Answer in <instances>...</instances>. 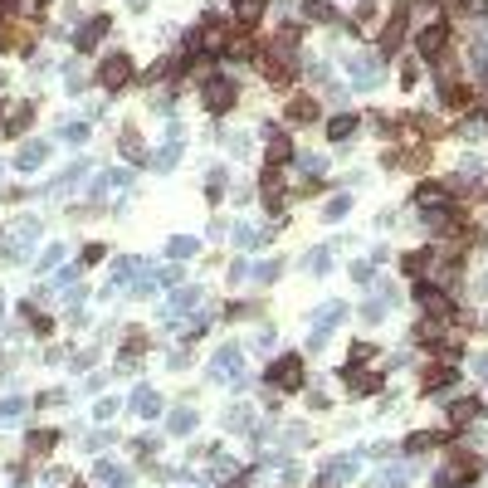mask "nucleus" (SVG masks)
I'll use <instances>...</instances> for the list:
<instances>
[{"label": "nucleus", "mask_w": 488, "mask_h": 488, "mask_svg": "<svg viewBox=\"0 0 488 488\" xmlns=\"http://www.w3.org/2000/svg\"><path fill=\"white\" fill-rule=\"evenodd\" d=\"M289 44H293V29L279 39V44H269V49L259 54V74H264L269 84H279V88H289L293 84V49Z\"/></svg>", "instance_id": "obj_1"}, {"label": "nucleus", "mask_w": 488, "mask_h": 488, "mask_svg": "<svg viewBox=\"0 0 488 488\" xmlns=\"http://www.w3.org/2000/svg\"><path fill=\"white\" fill-rule=\"evenodd\" d=\"M474 474H479V459L464 454V449H454V459H449V469L440 474V484L444 488H464V484H474Z\"/></svg>", "instance_id": "obj_2"}, {"label": "nucleus", "mask_w": 488, "mask_h": 488, "mask_svg": "<svg viewBox=\"0 0 488 488\" xmlns=\"http://www.w3.org/2000/svg\"><path fill=\"white\" fill-rule=\"evenodd\" d=\"M269 386H279V390L303 386V357H279V362L269 367Z\"/></svg>", "instance_id": "obj_3"}, {"label": "nucleus", "mask_w": 488, "mask_h": 488, "mask_svg": "<svg viewBox=\"0 0 488 488\" xmlns=\"http://www.w3.org/2000/svg\"><path fill=\"white\" fill-rule=\"evenodd\" d=\"M127 79H132V59L127 54H107L103 69H98V84L103 88H127Z\"/></svg>", "instance_id": "obj_4"}, {"label": "nucleus", "mask_w": 488, "mask_h": 488, "mask_svg": "<svg viewBox=\"0 0 488 488\" xmlns=\"http://www.w3.org/2000/svg\"><path fill=\"white\" fill-rule=\"evenodd\" d=\"M405 25H410V5H390V20H386V29H381V49H386V54H395V49H400Z\"/></svg>", "instance_id": "obj_5"}, {"label": "nucleus", "mask_w": 488, "mask_h": 488, "mask_svg": "<svg viewBox=\"0 0 488 488\" xmlns=\"http://www.w3.org/2000/svg\"><path fill=\"white\" fill-rule=\"evenodd\" d=\"M235 98H239V88H235L230 79H210L205 93H200V103H205L210 112H225V107H235Z\"/></svg>", "instance_id": "obj_6"}, {"label": "nucleus", "mask_w": 488, "mask_h": 488, "mask_svg": "<svg viewBox=\"0 0 488 488\" xmlns=\"http://www.w3.org/2000/svg\"><path fill=\"white\" fill-rule=\"evenodd\" d=\"M415 298H420V308H425V312H430L435 322H449V317H454V303H449V298H444L440 289L420 284V289H415Z\"/></svg>", "instance_id": "obj_7"}, {"label": "nucleus", "mask_w": 488, "mask_h": 488, "mask_svg": "<svg viewBox=\"0 0 488 488\" xmlns=\"http://www.w3.org/2000/svg\"><path fill=\"white\" fill-rule=\"evenodd\" d=\"M444 44H449V25H444V20H435L430 29H420V54H425V59H440Z\"/></svg>", "instance_id": "obj_8"}, {"label": "nucleus", "mask_w": 488, "mask_h": 488, "mask_svg": "<svg viewBox=\"0 0 488 488\" xmlns=\"http://www.w3.org/2000/svg\"><path fill=\"white\" fill-rule=\"evenodd\" d=\"M107 29H112V15H93V20L79 29V49H93V44L103 39V34H107Z\"/></svg>", "instance_id": "obj_9"}, {"label": "nucleus", "mask_w": 488, "mask_h": 488, "mask_svg": "<svg viewBox=\"0 0 488 488\" xmlns=\"http://www.w3.org/2000/svg\"><path fill=\"white\" fill-rule=\"evenodd\" d=\"M342 376H347V386L362 390V395H376V390H381V376H376V371H357V367H347Z\"/></svg>", "instance_id": "obj_10"}, {"label": "nucleus", "mask_w": 488, "mask_h": 488, "mask_svg": "<svg viewBox=\"0 0 488 488\" xmlns=\"http://www.w3.org/2000/svg\"><path fill=\"white\" fill-rule=\"evenodd\" d=\"M289 117H293V122H317V98H293Z\"/></svg>", "instance_id": "obj_11"}, {"label": "nucleus", "mask_w": 488, "mask_h": 488, "mask_svg": "<svg viewBox=\"0 0 488 488\" xmlns=\"http://www.w3.org/2000/svg\"><path fill=\"white\" fill-rule=\"evenodd\" d=\"M235 10H239V29H254L259 15H264V0H239Z\"/></svg>", "instance_id": "obj_12"}, {"label": "nucleus", "mask_w": 488, "mask_h": 488, "mask_svg": "<svg viewBox=\"0 0 488 488\" xmlns=\"http://www.w3.org/2000/svg\"><path fill=\"white\" fill-rule=\"evenodd\" d=\"M352 132H357V117H352V112H342V117H332V127H327V137H332V142H347Z\"/></svg>", "instance_id": "obj_13"}, {"label": "nucleus", "mask_w": 488, "mask_h": 488, "mask_svg": "<svg viewBox=\"0 0 488 488\" xmlns=\"http://www.w3.org/2000/svg\"><path fill=\"white\" fill-rule=\"evenodd\" d=\"M29 122H34V107H29V103H20V107H10V127H5V132H25Z\"/></svg>", "instance_id": "obj_14"}, {"label": "nucleus", "mask_w": 488, "mask_h": 488, "mask_svg": "<svg viewBox=\"0 0 488 488\" xmlns=\"http://www.w3.org/2000/svg\"><path fill=\"white\" fill-rule=\"evenodd\" d=\"M44 157H49V147H44V142H29V147L20 152V166H25V171H34V166H39Z\"/></svg>", "instance_id": "obj_15"}, {"label": "nucleus", "mask_w": 488, "mask_h": 488, "mask_svg": "<svg viewBox=\"0 0 488 488\" xmlns=\"http://www.w3.org/2000/svg\"><path fill=\"white\" fill-rule=\"evenodd\" d=\"M54 444H59V435H54V430H34V435H29V454H49Z\"/></svg>", "instance_id": "obj_16"}, {"label": "nucleus", "mask_w": 488, "mask_h": 488, "mask_svg": "<svg viewBox=\"0 0 488 488\" xmlns=\"http://www.w3.org/2000/svg\"><path fill=\"white\" fill-rule=\"evenodd\" d=\"M454 381V367H430L425 371V390H440V386H449Z\"/></svg>", "instance_id": "obj_17"}, {"label": "nucleus", "mask_w": 488, "mask_h": 488, "mask_svg": "<svg viewBox=\"0 0 488 488\" xmlns=\"http://www.w3.org/2000/svg\"><path fill=\"white\" fill-rule=\"evenodd\" d=\"M293 157V142L289 137H274V142H269V166H279V161H289Z\"/></svg>", "instance_id": "obj_18"}, {"label": "nucleus", "mask_w": 488, "mask_h": 488, "mask_svg": "<svg viewBox=\"0 0 488 488\" xmlns=\"http://www.w3.org/2000/svg\"><path fill=\"white\" fill-rule=\"evenodd\" d=\"M122 157H127V161H142V137H137L132 127L122 132Z\"/></svg>", "instance_id": "obj_19"}, {"label": "nucleus", "mask_w": 488, "mask_h": 488, "mask_svg": "<svg viewBox=\"0 0 488 488\" xmlns=\"http://www.w3.org/2000/svg\"><path fill=\"white\" fill-rule=\"evenodd\" d=\"M425 264H430V249H415V254H405V259H400V269H405V274H420Z\"/></svg>", "instance_id": "obj_20"}, {"label": "nucleus", "mask_w": 488, "mask_h": 488, "mask_svg": "<svg viewBox=\"0 0 488 488\" xmlns=\"http://www.w3.org/2000/svg\"><path fill=\"white\" fill-rule=\"evenodd\" d=\"M435 444H444V435H435V430H420V435H410V449H435Z\"/></svg>", "instance_id": "obj_21"}, {"label": "nucleus", "mask_w": 488, "mask_h": 488, "mask_svg": "<svg viewBox=\"0 0 488 488\" xmlns=\"http://www.w3.org/2000/svg\"><path fill=\"white\" fill-rule=\"evenodd\" d=\"M303 15H308V20H332V5H327V0H308Z\"/></svg>", "instance_id": "obj_22"}, {"label": "nucleus", "mask_w": 488, "mask_h": 488, "mask_svg": "<svg viewBox=\"0 0 488 488\" xmlns=\"http://www.w3.org/2000/svg\"><path fill=\"white\" fill-rule=\"evenodd\" d=\"M264 195H269V205H279V166L264 171Z\"/></svg>", "instance_id": "obj_23"}, {"label": "nucleus", "mask_w": 488, "mask_h": 488, "mask_svg": "<svg viewBox=\"0 0 488 488\" xmlns=\"http://www.w3.org/2000/svg\"><path fill=\"white\" fill-rule=\"evenodd\" d=\"M474 415H479V405H474V400H464V405H454V415H449V420H454V425H464V420H474Z\"/></svg>", "instance_id": "obj_24"}, {"label": "nucleus", "mask_w": 488, "mask_h": 488, "mask_svg": "<svg viewBox=\"0 0 488 488\" xmlns=\"http://www.w3.org/2000/svg\"><path fill=\"white\" fill-rule=\"evenodd\" d=\"M444 103H449V107H464V103H469V93H464L459 84H449V88H444Z\"/></svg>", "instance_id": "obj_25"}, {"label": "nucleus", "mask_w": 488, "mask_h": 488, "mask_svg": "<svg viewBox=\"0 0 488 488\" xmlns=\"http://www.w3.org/2000/svg\"><path fill=\"white\" fill-rule=\"evenodd\" d=\"M142 347H147V337H142V332H132V337H127V357H137Z\"/></svg>", "instance_id": "obj_26"}, {"label": "nucleus", "mask_w": 488, "mask_h": 488, "mask_svg": "<svg viewBox=\"0 0 488 488\" xmlns=\"http://www.w3.org/2000/svg\"><path fill=\"white\" fill-rule=\"evenodd\" d=\"M10 5H15V0H0V10H10Z\"/></svg>", "instance_id": "obj_27"}, {"label": "nucleus", "mask_w": 488, "mask_h": 488, "mask_svg": "<svg viewBox=\"0 0 488 488\" xmlns=\"http://www.w3.org/2000/svg\"><path fill=\"white\" fill-rule=\"evenodd\" d=\"M39 5H49V0H39Z\"/></svg>", "instance_id": "obj_28"}]
</instances>
